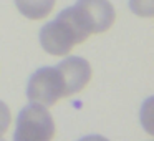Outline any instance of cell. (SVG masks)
<instances>
[{"mask_svg":"<svg viewBox=\"0 0 154 141\" xmlns=\"http://www.w3.org/2000/svg\"><path fill=\"white\" fill-rule=\"evenodd\" d=\"M90 33L83 27L75 7H68L57 15V18L45 24L40 30V43L43 50L55 57L68 55L71 48L83 43Z\"/></svg>","mask_w":154,"mask_h":141,"instance_id":"cell-1","label":"cell"},{"mask_svg":"<svg viewBox=\"0 0 154 141\" xmlns=\"http://www.w3.org/2000/svg\"><path fill=\"white\" fill-rule=\"evenodd\" d=\"M53 136L55 121L47 106L32 101L18 113L15 141H48Z\"/></svg>","mask_w":154,"mask_h":141,"instance_id":"cell-2","label":"cell"},{"mask_svg":"<svg viewBox=\"0 0 154 141\" xmlns=\"http://www.w3.org/2000/svg\"><path fill=\"white\" fill-rule=\"evenodd\" d=\"M27 96L33 103L53 106L60 98L68 96L65 80L57 67L38 68L28 80Z\"/></svg>","mask_w":154,"mask_h":141,"instance_id":"cell-3","label":"cell"},{"mask_svg":"<svg viewBox=\"0 0 154 141\" xmlns=\"http://www.w3.org/2000/svg\"><path fill=\"white\" fill-rule=\"evenodd\" d=\"M75 10L90 35L109 30L116 18L109 0H78Z\"/></svg>","mask_w":154,"mask_h":141,"instance_id":"cell-4","label":"cell"},{"mask_svg":"<svg viewBox=\"0 0 154 141\" xmlns=\"http://www.w3.org/2000/svg\"><path fill=\"white\" fill-rule=\"evenodd\" d=\"M57 68L65 80L68 96L80 93L91 80V67L81 57H66L57 65Z\"/></svg>","mask_w":154,"mask_h":141,"instance_id":"cell-5","label":"cell"},{"mask_svg":"<svg viewBox=\"0 0 154 141\" xmlns=\"http://www.w3.org/2000/svg\"><path fill=\"white\" fill-rule=\"evenodd\" d=\"M57 0H15L18 12L30 20H43L55 7Z\"/></svg>","mask_w":154,"mask_h":141,"instance_id":"cell-6","label":"cell"},{"mask_svg":"<svg viewBox=\"0 0 154 141\" xmlns=\"http://www.w3.org/2000/svg\"><path fill=\"white\" fill-rule=\"evenodd\" d=\"M129 8L137 17H152L154 0H129Z\"/></svg>","mask_w":154,"mask_h":141,"instance_id":"cell-7","label":"cell"},{"mask_svg":"<svg viewBox=\"0 0 154 141\" xmlns=\"http://www.w3.org/2000/svg\"><path fill=\"white\" fill-rule=\"evenodd\" d=\"M10 121H12L10 110H8V106L4 101H0V138H4V134L7 133L8 126H10Z\"/></svg>","mask_w":154,"mask_h":141,"instance_id":"cell-8","label":"cell"}]
</instances>
